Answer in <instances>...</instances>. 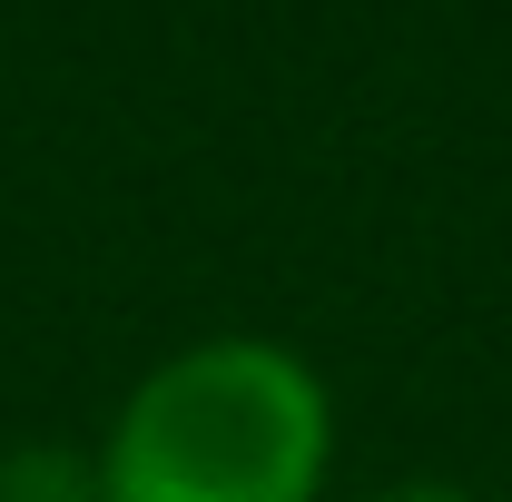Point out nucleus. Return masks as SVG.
<instances>
[{
	"label": "nucleus",
	"instance_id": "1",
	"mask_svg": "<svg viewBox=\"0 0 512 502\" xmlns=\"http://www.w3.org/2000/svg\"><path fill=\"white\" fill-rule=\"evenodd\" d=\"M335 384L286 335H197L109 404L89 502H325Z\"/></svg>",
	"mask_w": 512,
	"mask_h": 502
},
{
	"label": "nucleus",
	"instance_id": "2",
	"mask_svg": "<svg viewBox=\"0 0 512 502\" xmlns=\"http://www.w3.org/2000/svg\"><path fill=\"white\" fill-rule=\"evenodd\" d=\"M365 502H493V493H463V483H384Z\"/></svg>",
	"mask_w": 512,
	"mask_h": 502
}]
</instances>
